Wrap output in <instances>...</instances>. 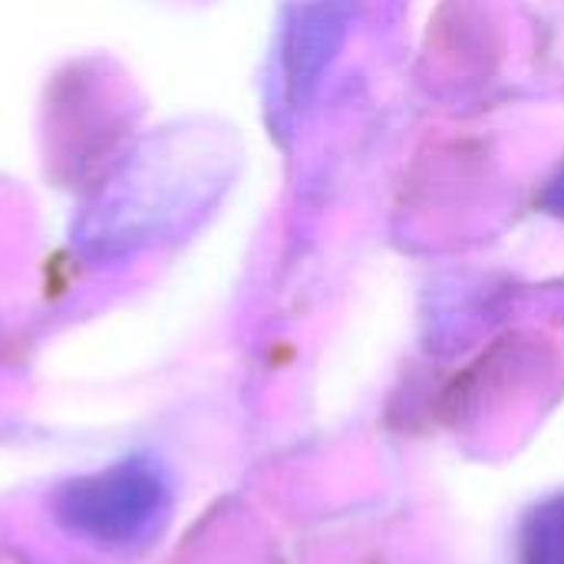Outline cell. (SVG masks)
<instances>
[{
	"label": "cell",
	"instance_id": "obj_1",
	"mask_svg": "<svg viewBox=\"0 0 564 564\" xmlns=\"http://www.w3.org/2000/svg\"><path fill=\"white\" fill-rule=\"evenodd\" d=\"M162 512V486L142 466H119L76 482L63 499V519L93 539H135Z\"/></svg>",
	"mask_w": 564,
	"mask_h": 564
},
{
	"label": "cell",
	"instance_id": "obj_2",
	"mask_svg": "<svg viewBox=\"0 0 564 564\" xmlns=\"http://www.w3.org/2000/svg\"><path fill=\"white\" fill-rule=\"evenodd\" d=\"M525 549L529 564H564V499L535 516Z\"/></svg>",
	"mask_w": 564,
	"mask_h": 564
},
{
	"label": "cell",
	"instance_id": "obj_3",
	"mask_svg": "<svg viewBox=\"0 0 564 564\" xmlns=\"http://www.w3.org/2000/svg\"><path fill=\"white\" fill-rule=\"evenodd\" d=\"M549 208L564 218V172L558 175V182L552 185V192H549Z\"/></svg>",
	"mask_w": 564,
	"mask_h": 564
}]
</instances>
